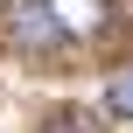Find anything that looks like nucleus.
Segmentation results:
<instances>
[{"label": "nucleus", "instance_id": "nucleus-2", "mask_svg": "<svg viewBox=\"0 0 133 133\" xmlns=\"http://www.w3.org/2000/svg\"><path fill=\"white\" fill-rule=\"evenodd\" d=\"M7 35H14V49H56V42H63V28L49 21V7H42V0L7 7Z\"/></svg>", "mask_w": 133, "mask_h": 133}, {"label": "nucleus", "instance_id": "nucleus-1", "mask_svg": "<svg viewBox=\"0 0 133 133\" xmlns=\"http://www.w3.org/2000/svg\"><path fill=\"white\" fill-rule=\"evenodd\" d=\"M42 7L63 28V42H91V35L112 28V0H42Z\"/></svg>", "mask_w": 133, "mask_h": 133}, {"label": "nucleus", "instance_id": "nucleus-4", "mask_svg": "<svg viewBox=\"0 0 133 133\" xmlns=\"http://www.w3.org/2000/svg\"><path fill=\"white\" fill-rule=\"evenodd\" d=\"M42 133H91V119H77V112H56V119H49Z\"/></svg>", "mask_w": 133, "mask_h": 133}, {"label": "nucleus", "instance_id": "nucleus-3", "mask_svg": "<svg viewBox=\"0 0 133 133\" xmlns=\"http://www.w3.org/2000/svg\"><path fill=\"white\" fill-rule=\"evenodd\" d=\"M105 105H112V112H126V105H133V84H126V77H112V84H105Z\"/></svg>", "mask_w": 133, "mask_h": 133}]
</instances>
